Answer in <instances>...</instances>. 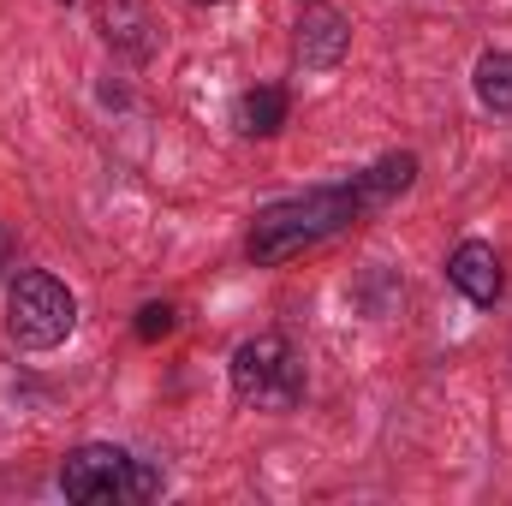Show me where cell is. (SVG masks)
Wrapping results in <instances>:
<instances>
[{
    "mask_svg": "<svg viewBox=\"0 0 512 506\" xmlns=\"http://www.w3.org/2000/svg\"><path fill=\"white\" fill-rule=\"evenodd\" d=\"M376 215L370 197H364V179L352 185H334V191H310V197H286V203H268L251 221V262H292L298 251L346 233L352 221Z\"/></svg>",
    "mask_w": 512,
    "mask_h": 506,
    "instance_id": "1",
    "label": "cell"
},
{
    "mask_svg": "<svg viewBox=\"0 0 512 506\" xmlns=\"http://www.w3.org/2000/svg\"><path fill=\"white\" fill-rule=\"evenodd\" d=\"M78 328V298L66 280H54L48 268H24L6 286V334L24 352H54L66 334Z\"/></svg>",
    "mask_w": 512,
    "mask_h": 506,
    "instance_id": "2",
    "label": "cell"
},
{
    "mask_svg": "<svg viewBox=\"0 0 512 506\" xmlns=\"http://www.w3.org/2000/svg\"><path fill=\"white\" fill-rule=\"evenodd\" d=\"M233 393L256 411H292L304 399V364L280 334H256L233 352Z\"/></svg>",
    "mask_w": 512,
    "mask_h": 506,
    "instance_id": "3",
    "label": "cell"
},
{
    "mask_svg": "<svg viewBox=\"0 0 512 506\" xmlns=\"http://www.w3.org/2000/svg\"><path fill=\"white\" fill-rule=\"evenodd\" d=\"M131 477H137V459L108 447V441H84L60 459V495L78 506L131 501Z\"/></svg>",
    "mask_w": 512,
    "mask_h": 506,
    "instance_id": "4",
    "label": "cell"
},
{
    "mask_svg": "<svg viewBox=\"0 0 512 506\" xmlns=\"http://www.w3.org/2000/svg\"><path fill=\"white\" fill-rule=\"evenodd\" d=\"M447 280L477 304V310H489V304H501V292H507V274H501V256L495 245H483V239H465L459 251L447 256Z\"/></svg>",
    "mask_w": 512,
    "mask_h": 506,
    "instance_id": "5",
    "label": "cell"
},
{
    "mask_svg": "<svg viewBox=\"0 0 512 506\" xmlns=\"http://www.w3.org/2000/svg\"><path fill=\"white\" fill-rule=\"evenodd\" d=\"M346 42H352V30H346V18H340V12H328V6L304 12V24H298V60H304V66H316V72L340 66Z\"/></svg>",
    "mask_w": 512,
    "mask_h": 506,
    "instance_id": "6",
    "label": "cell"
},
{
    "mask_svg": "<svg viewBox=\"0 0 512 506\" xmlns=\"http://www.w3.org/2000/svg\"><path fill=\"white\" fill-rule=\"evenodd\" d=\"M233 126L245 131V137H274V131L286 126V90H280V84L245 90V96L233 102Z\"/></svg>",
    "mask_w": 512,
    "mask_h": 506,
    "instance_id": "7",
    "label": "cell"
},
{
    "mask_svg": "<svg viewBox=\"0 0 512 506\" xmlns=\"http://www.w3.org/2000/svg\"><path fill=\"white\" fill-rule=\"evenodd\" d=\"M471 84H477V102H483L489 114H512V48L483 54L477 72H471Z\"/></svg>",
    "mask_w": 512,
    "mask_h": 506,
    "instance_id": "8",
    "label": "cell"
},
{
    "mask_svg": "<svg viewBox=\"0 0 512 506\" xmlns=\"http://www.w3.org/2000/svg\"><path fill=\"white\" fill-rule=\"evenodd\" d=\"M364 179V197H370V209H387L393 197H405L411 191V179H417V155H387L376 161L370 173H358Z\"/></svg>",
    "mask_w": 512,
    "mask_h": 506,
    "instance_id": "9",
    "label": "cell"
},
{
    "mask_svg": "<svg viewBox=\"0 0 512 506\" xmlns=\"http://www.w3.org/2000/svg\"><path fill=\"white\" fill-rule=\"evenodd\" d=\"M173 322H179V316H173V304H143V310H137V340H149V346H155V340H167V334H173Z\"/></svg>",
    "mask_w": 512,
    "mask_h": 506,
    "instance_id": "10",
    "label": "cell"
},
{
    "mask_svg": "<svg viewBox=\"0 0 512 506\" xmlns=\"http://www.w3.org/2000/svg\"><path fill=\"white\" fill-rule=\"evenodd\" d=\"M191 6H221V0H191Z\"/></svg>",
    "mask_w": 512,
    "mask_h": 506,
    "instance_id": "11",
    "label": "cell"
},
{
    "mask_svg": "<svg viewBox=\"0 0 512 506\" xmlns=\"http://www.w3.org/2000/svg\"><path fill=\"white\" fill-rule=\"evenodd\" d=\"M60 6H66V0H60Z\"/></svg>",
    "mask_w": 512,
    "mask_h": 506,
    "instance_id": "12",
    "label": "cell"
}]
</instances>
